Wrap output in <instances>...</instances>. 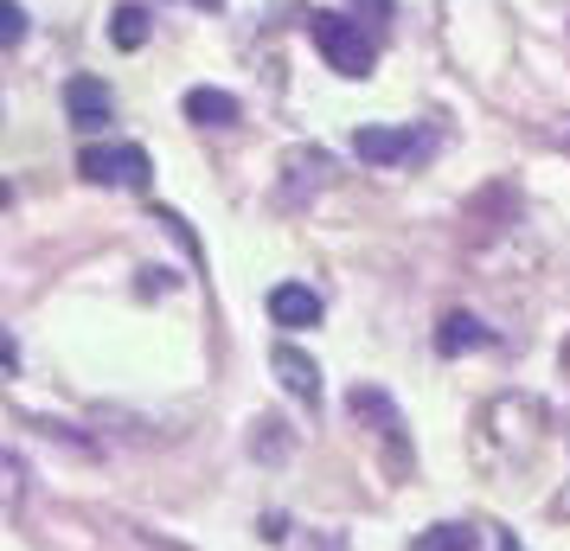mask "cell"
I'll use <instances>...</instances> for the list:
<instances>
[{
  "label": "cell",
  "mask_w": 570,
  "mask_h": 551,
  "mask_svg": "<svg viewBox=\"0 0 570 551\" xmlns=\"http://www.w3.org/2000/svg\"><path fill=\"white\" fill-rule=\"evenodd\" d=\"M237 116V97L232 90H212V83H199V90H186V122H199V129H232Z\"/></svg>",
  "instance_id": "cell-10"
},
{
  "label": "cell",
  "mask_w": 570,
  "mask_h": 551,
  "mask_svg": "<svg viewBox=\"0 0 570 551\" xmlns=\"http://www.w3.org/2000/svg\"><path fill=\"white\" fill-rule=\"evenodd\" d=\"M0 39H7V46H20V39H27V7H20V0H7V7H0Z\"/></svg>",
  "instance_id": "cell-14"
},
{
  "label": "cell",
  "mask_w": 570,
  "mask_h": 551,
  "mask_svg": "<svg viewBox=\"0 0 570 551\" xmlns=\"http://www.w3.org/2000/svg\"><path fill=\"white\" fill-rule=\"evenodd\" d=\"M0 469H7V506H20V455H13V449H7V455H0Z\"/></svg>",
  "instance_id": "cell-15"
},
{
  "label": "cell",
  "mask_w": 570,
  "mask_h": 551,
  "mask_svg": "<svg viewBox=\"0 0 570 551\" xmlns=\"http://www.w3.org/2000/svg\"><path fill=\"white\" fill-rule=\"evenodd\" d=\"M564 155H570V129H564Z\"/></svg>",
  "instance_id": "cell-16"
},
{
  "label": "cell",
  "mask_w": 570,
  "mask_h": 551,
  "mask_svg": "<svg viewBox=\"0 0 570 551\" xmlns=\"http://www.w3.org/2000/svg\"><path fill=\"white\" fill-rule=\"evenodd\" d=\"M78 174L90 186H122V193H141L148 174H155V160L148 148H135V141H90L78 155Z\"/></svg>",
  "instance_id": "cell-3"
},
{
  "label": "cell",
  "mask_w": 570,
  "mask_h": 551,
  "mask_svg": "<svg viewBox=\"0 0 570 551\" xmlns=\"http://www.w3.org/2000/svg\"><path fill=\"white\" fill-rule=\"evenodd\" d=\"M346 411H353V423H372V436H379V443L397 449V474L411 469V455H404V417H397V404H391L379 385H353Z\"/></svg>",
  "instance_id": "cell-4"
},
{
  "label": "cell",
  "mask_w": 570,
  "mask_h": 551,
  "mask_svg": "<svg viewBox=\"0 0 570 551\" xmlns=\"http://www.w3.org/2000/svg\"><path fill=\"white\" fill-rule=\"evenodd\" d=\"M148 27H155V20H148V7H116V20H109V39H116V46H122V52H141V46H148Z\"/></svg>",
  "instance_id": "cell-13"
},
{
  "label": "cell",
  "mask_w": 570,
  "mask_h": 551,
  "mask_svg": "<svg viewBox=\"0 0 570 551\" xmlns=\"http://www.w3.org/2000/svg\"><path fill=\"white\" fill-rule=\"evenodd\" d=\"M269 321H276V327H314V321H321V295H314L308 283H276V289H269Z\"/></svg>",
  "instance_id": "cell-9"
},
{
  "label": "cell",
  "mask_w": 570,
  "mask_h": 551,
  "mask_svg": "<svg viewBox=\"0 0 570 551\" xmlns=\"http://www.w3.org/2000/svg\"><path fill=\"white\" fill-rule=\"evenodd\" d=\"M65 116H71L83 135H97L109 116H116V97H109V83H104V78H71V83H65Z\"/></svg>",
  "instance_id": "cell-6"
},
{
  "label": "cell",
  "mask_w": 570,
  "mask_h": 551,
  "mask_svg": "<svg viewBox=\"0 0 570 551\" xmlns=\"http://www.w3.org/2000/svg\"><path fill=\"white\" fill-rule=\"evenodd\" d=\"M481 346H493V327H481L468 308H449V315L436 321V353L442 360H455V353H481Z\"/></svg>",
  "instance_id": "cell-8"
},
{
  "label": "cell",
  "mask_w": 570,
  "mask_h": 551,
  "mask_svg": "<svg viewBox=\"0 0 570 551\" xmlns=\"http://www.w3.org/2000/svg\"><path fill=\"white\" fill-rule=\"evenodd\" d=\"M288 449H295V430H288L283 417H257L250 423V455H257V462L276 469V462H288Z\"/></svg>",
  "instance_id": "cell-12"
},
{
  "label": "cell",
  "mask_w": 570,
  "mask_h": 551,
  "mask_svg": "<svg viewBox=\"0 0 570 551\" xmlns=\"http://www.w3.org/2000/svg\"><path fill=\"white\" fill-rule=\"evenodd\" d=\"M308 39L340 78H372V65H379V39L346 13H308Z\"/></svg>",
  "instance_id": "cell-1"
},
{
  "label": "cell",
  "mask_w": 570,
  "mask_h": 551,
  "mask_svg": "<svg viewBox=\"0 0 570 551\" xmlns=\"http://www.w3.org/2000/svg\"><path fill=\"white\" fill-rule=\"evenodd\" d=\"M269 372L283 378V392H288V397H302V404H321V366H314L302 346H288V341H283L276 353H269Z\"/></svg>",
  "instance_id": "cell-7"
},
{
  "label": "cell",
  "mask_w": 570,
  "mask_h": 551,
  "mask_svg": "<svg viewBox=\"0 0 570 551\" xmlns=\"http://www.w3.org/2000/svg\"><path fill=\"white\" fill-rule=\"evenodd\" d=\"M327 180H334V160L321 155V148H288L276 199H283V206H308L314 193H327Z\"/></svg>",
  "instance_id": "cell-5"
},
{
  "label": "cell",
  "mask_w": 570,
  "mask_h": 551,
  "mask_svg": "<svg viewBox=\"0 0 570 551\" xmlns=\"http://www.w3.org/2000/svg\"><path fill=\"white\" fill-rule=\"evenodd\" d=\"M353 155L365 167H423V160L436 155V129H411V122H397V129H353Z\"/></svg>",
  "instance_id": "cell-2"
},
{
  "label": "cell",
  "mask_w": 570,
  "mask_h": 551,
  "mask_svg": "<svg viewBox=\"0 0 570 551\" xmlns=\"http://www.w3.org/2000/svg\"><path fill=\"white\" fill-rule=\"evenodd\" d=\"M411 551H481V525L442 520V525H430V532H416Z\"/></svg>",
  "instance_id": "cell-11"
}]
</instances>
